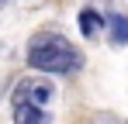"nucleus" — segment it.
Wrapping results in <instances>:
<instances>
[{"label":"nucleus","instance_id":"nucleus-2","mask_svg":"<svg viewBox=\"0 0 128 124\" xmlns=\"http://www.w3.org/2000/svg\"><path fill=\"white\" fill-rule=\"evenodd\" d=\"M52 97H56V90H52L48 79H21L18 90H14V107L18 103H31V107L45 110V103L52 100Z\"/></svg>","mask_w":128,"mask_h":124},{"label":"nucleus","instance_id":"nucleus-3","mask_svg":"<svg viewBox=\"0 0 128 124\" xmlns=\"http://www.w3.org/2000/svg\"><path fill=\"white\" fill-rule=\"evenodd\" d=\"M14 124H52L48 110H38L31 103H18L14 107Z\"/></svg>","mask_w":128,"mask_h":124},{"label":"nucleus","instance_id":"nucleus-4","mask_svg":"<svg viewBox=\"0 0 128 124\" xmlns=\"http://www.w3.org/2000/svg\"><path fill=\"white\" fill-rule=\"evenodd\" d=\"M111 41L114 45H125L128 41V21L121 14H111Z\"/></svg>","mask_w":128,"mask_h":124},{"label":"nucleus","instance_id":"nucleus-5","mask_svg":"<svg viewBox=\"0 0 128 124\" xmlns=\"http://www.w3.org/2000/svg\"><path fill=\"white\" fill-rule=\"evenodd\" d=\"M80 31H83V35H97V31H100V14H97V10H83V14H80Z\"/></svg>","mask_w":128,"mask_h":124},{"label":"nucleus","instance_id":"nucleus-1","mask_svg":"<svg viewBox=\"0 0 128 124\" xmlns=\"http://www.w3.org/2000/svg\"><path fill=\"white\" fill-rule=\"evenodd\" d=\"M28 65L48 76H69L83 69V55L56 31H38L28 41Z\"/></svg>","mask_w":128,"mask_h":124}]
</instances>
